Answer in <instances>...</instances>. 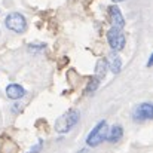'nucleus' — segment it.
<instances>
[{
	"instance_id": "ddd939ff",
	"label": "nucleus",
	"mask_w": 153,
	"mask_h": 153,
	"mask_svg": "<svg viewBox=\"0 0 153 153\" xmlns=\"http://www.w3.org/2000/svg\"><path fill=\"white\" fill-rule=\"evenodd\" d=\"M42 147H43V141L40 140V141H39V143L30 150V153H39V150H42Z\"/></svg>"
},
{
	"instance_id": "1a4fd4ad",
	"label": "nucleus",
	"mask_w": 153,
	"mask_h": 153,
	"mask_svg": "<svg viewBox=\"0 0 153 153\" xmlns=\"http://www.w3.org/2000/svg\"><path fill=\"white\" fill-rule=\"evenodd\" d=\"M122 137H123V128L120 125H113L107 131V141H110V143H116Z\"/></svg>"
},
{
	"instance_id": "39448f33",
	"label": "nucleus",
	"mask_w": 153,
	"mask_h": 153,
	"mask_svg": "<svg viewBox=\"0 0 153 153\" xmlns=\"http://www.w3.org/2000/svg\"><path fill=\"white\" fill-rule=\"evenodd\" d=\"M132 117H134L135 122H144V120L153 119V102L138 104L132 111Z\"/></svg>"
},
{
	"instance_id": "423d86ee",
	"label": "nucleus",
	"mask_w": 153,
	"mask_h": 153,
	"mask_svg": "<svg viewBox=\"0 0 153 153\" xmlns=\"http://www.w3.org/2000/svg\"><path fill=\"white\" fill-rule=\"evenodd\" d=\"M108 18H110V22L113 27H117V28H123L125 27V19H123V15L120 12V9L116 6V4H111L108 6Z\"/></svg>"
},
{
	"instance_id": "2eb2a0df",
	"label": "nucleus",
	"mask_w": 153,
	"mask_h": 153,
	"mask_svg": "<svg viewBox=\"0 0 153 153\" xmlns=\"http://www.w3.org/2000/svg\"><path fill=\"white\" fill-rule=\"evenodd\" d=\"M114 3H119V1H125V0H113Z\"/></svg>"
},
{
	"instance_id": "4468645a",
	"label": "nucleus",
	"mask_w": 153,
	"mask_h": 153,
	"mask_svg": "<svg viewBox=\"0 0 153 153\" xmlns=\"http://www.w3.org/2000/svg\"><path fill=\"white\" fill-rule=\"evenodd\" d=\"M153 65V53L150 55V58H149V61H147V67H152Z\"/></svg>"
},
{
	"instance_id": "f257e3e1",
	"label": "nucleus",
	"mask_w": 153,
	"mask_h": 153,
	"mask_svg": "<svg viewBox=\"0 0 153 153\" xmlns=\"http://www.w3.org/2000/svg\"><path fill=\"white\" fill-rule=\"evenodd\" d=\"M80 119V111L77 108H70L68 111H65L56 122H55V131L65 134L68 132Z\"/></svg>"
},
{
	"instance_id": "f03ea898",
	"label": "nucleus",
	"mask_w": 153,
	"mask_h": 153,
	"mask_svg": "<svg viewBox=\"0 0 153 153\" xmlns=\"http://www.w3.org/2000/svg\"><path fill=\"white\" fill-rule=\"evenodd\" d=\"M107 131H108L107 122H105V120H100V122L95 125V128L88 134V137H86V144H88L89 147H97V146H100L102 141L107 140Z\"/></svg>"
},
{
	"instance_id": "9b49d317",
	"label": "nucleus",
	"mask_w": 153,
	"mask_h": 153,
	"mask_svg": "<svg viewBox=\"0 0 153 153\" xmlns=\"http://www.w3.org/2000/svg\"><path fill=\"white\" fill-rule=\"evenodd\" d=\"M98 86H100V79L94 77V79L88 83V86H86V92H88V94H92V92H95V91L98 89Z\"/></svg>"
},
{
	"instance_id": "9d476101",
	"label": "nucleus",
	"mask_w": 153,
	"mask_h": 153,
	"mask_svg": "<svg viewBox=\"0 0 153 153\" xmlns=\"http://www.w3.org/2000/svg\"><path fill=\"white\" fill-rule=\"evenodd\" d=\"M107 68H108V62H107V59H105V58L98 59L97 64H95V77L100 79V80L104 79L105 74H107Z\"/></svg>"
},
{
	"instance_id": "7ed1b4c3",
	"label": "nucleus",
	"mask_w": 153,
	"mask_h": 153,
	"mask_svg": "<svg viewBox=\"0 0 153 153\" xmlns=\"http://www.w3.org/2000/svg\"><path fill=\"white\" fill-rule=\"evenodd\" d=\"M4 25L7 30H10L13 33H24L27 30V19L24 15H21L18 12H12L6 16Z\"/></svg>"
},
{
	"instance_id": "6e6552de",
	"label": "nucleus",
	"mask_w": 153,
	"mask_h": 153,
	"mask_svg": "<svg viewBox=\"0 0 153 153\" xmlns=\"http://www.w3.org/2000/svg\"><path fill=\"white\" fill-rule=\"evenodd\" d=\"M107 62H108V68H110L114 74L120 73V70H122V59H120V56L116 53V51H113L108 55Z\"/></svg>"
},
{
	"instance_id": "20e7f679",
	"label": "nucleus",
	"mask_w": 153,
	"mask_h": 153,
	"mask_svg": "<svg viewBox=\"0 0 153 153\" xmlns=\"http://www.w3.org/2000/svg\"><path fill=\"white\" fill-rule=\"evenodd\" d=\"M107 42L111 48V51H122L125 48V43H126V39H125V34L122 33L120 28L117 27H111L108 31H107Z\"/></svg>"
},
{
	"instance_id": "f8f14e48",
	"label": "nucleus",
	"mask_w": 153,
	"mask_h": 153,
	"mask_svg": "<svg viewBox=\"0 0 153 153\" xmlns=\"http://www.w3.org/2000/svg\"><path fill=\"white\" fill-rule=\"evenodd\" d=\"M46 48V45H43V43H31L30 46H28V52H40V51H43Z\"/></svg>"
},
{
	"instance_id": "0eeeda50",
	"label": "nucleus",
	"mask_w": 153,
	"mask_h": 153,
	"mask_svg": "<svg viewBox=\"0 0 153 153\" xmlns=\"http://www.w3.org/2000/svg\"><path fill=\"white\" fill-rule=\"evenodd\" d=\"M6 95L10 98V100H19L25 95V89L21 86V85H16V83H10L7 85L6 88Z\"/></svg>"
}]
</instances>
